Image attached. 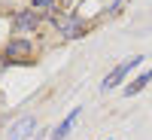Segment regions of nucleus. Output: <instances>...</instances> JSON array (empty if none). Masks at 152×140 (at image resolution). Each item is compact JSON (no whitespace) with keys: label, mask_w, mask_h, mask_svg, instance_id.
I'll use <instances>...</instances> for the list:
<instances>
[{"label":"nucleus","mask_w":152,"mask_h":140,"mask_svg":"<svg viewBox=\"0 0 152 140\" xmlns=\"http://www.w3.org/2000/svg\"><path fill=\"white\" fill-rule=\"evenodd\" d=\"M3 67H6V58H3V55H0V73H3Z\"/></svg>","instance_id":"nucleus-9"},{"label":"nucleus","mask_w":152,"mask_h":140,"mask_svg":"<svg viewBox=\"0 0 152 140\" xmlns=\"http://www.w3.org/2000/svg\"><path fill=\"white\" fill-rule=\"evenodd\" d=\"M52 24H55V31L64 37V40H79L88 31V24L82 21V15H76V12H58V15H52Z\"/></svg>","instance_id":"nucleus-1"},{"label":"nucleus","mask_w":152,"mask_h":140,"mask_svg":"<svg viewBox=\"0 0 152 140\" xmlns=\"http://www.w3.org/2000/svg\"><path fill=\"white\" fill-rule=\"evenodd\" d=\"M149 82H152V67H149V70H143V73L137 76L134 82H128V85H125V95L131 97V95H137V92H143V88H146Z\"/></svg>","instance_id":"nucleus-7"},{"label":"nucleus","mask_w":152,"mask_h":140,"mask_svg":"<svg viewBox=\"0 0 152 140\" xmlns=\"http://www.w3.org/2000/svg\"><path fill=\"white\" fill-rule=\"evenodd\" d=\"M34 55V43L28 37H15V40H9L6 49H3V58L6 61H28Z\"/></svg>","instance_id":"nucleus-3"},{"label":"nucleus","mask_w":152,"mask_h":140,"mask_svg":"<svg viewBox=\"0 0 152 140\" xmlns=\"http://www.w3.org/2000/svg\"><path fill=\"white\" fill-rule=\"evenodd\" d=\"M34 140H37V137H34Z\"/></svg>","instance_id":"nucleus-11"},{"label":"nucleus","mask_w":152,"mask_h":140,"mask_svg":"<svg viewBox=\"0 0 152 140\" xmlns=\"http://www.w3.org/2000/svg\"><path fill=\"white\" fill-rule=\"evenodd\" d=\"M79 116H82V107H73V110L67 113V116H64V122H61L58 128H55L52 134H49V140H67V134H70V128H73V125H76V119H79Z\"/></svg>","instance_id":"nucleus-6"},{"label":"nucleus","mask_w":152,"mask_h":140,"mask_svg":"<svg viewBox=\"0 0 152 140\" xmlns=\"http://www.w3.org/2000/svg\"><path fill=\"white\" fill-rule=\"evenodd\" d=\"M107 140H110V137H107Z\"/></svg>","instance_id":"nucleus-10"},{"label":"nucleus","mask_w":152,"mask_h":140,"mask_svg":"<svg viewBox=\"0 0 152 140\" xmlns=\"http://www.w3.org/2000/svg\"><path fill=\"white\" fill-rule=\"evenodd\" d=\"M31 6L40 9V12H52L55 9V0H31Z\"/></svg>","instance_id":"nucleus-8"},{"label":"nucleus","mask_w":152,"mask_h":140,"mask_svg":"<svg viewBox=\"0 0 152 140\" xmlns=\"http://www.w3.org/2000/svg\"><path fill=\"white\" fill-rule=\"evenodd\" d=\"M37 134V119L34 116H21L9 125V131H6V140H28Z\"/></svg>","instance_id":"nucleus-4"},{"label":"nucleus","mask_w":152,"mask_h":140,"mask_svg":"<svg viewBox=\"0 0 152 140\" xmlns=\"http://www.w3.org/2000/svg\"><path fill=\"white\" fill-rule=\"evenodd\" d=\"M37 24H40V15H37V9L28 6V9H18L15 18H12V28H15V34H31Z\"/></svg>","instance_id":"nucleus-5"},{"label":"nucleus","mask_w":152,"mask_h":140,"mask_svg":"<svg viewBox=\"0 0 152 140\" xmlns=\"http://www.w3.org/2000/svg\"><path fill=\"white\" fill-rule=\"evenodd\" d=\"M143 64V55H131V58H125L122 64H116L107 76H104V92H110V88H116V85H122L125 82V76H128L134 67H140Z\"/></svg>","instance_id":"nucleus-2"}]
</instances>
